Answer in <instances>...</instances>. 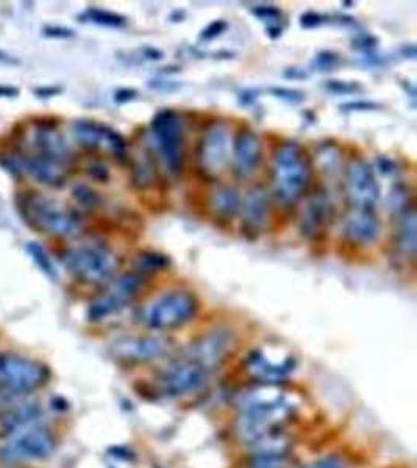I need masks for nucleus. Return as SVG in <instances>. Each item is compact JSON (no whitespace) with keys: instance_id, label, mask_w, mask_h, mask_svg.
<instances>
[{"instance_id":"13","label":"nucleus","mask_w":417,"mask_h":468,"mask_svg":"<svg viewBox=\"0 0 417 468\" xmlns=\"http://www.w3.org/2000/svg\"><path fill=\"white\" fill-rule=\"evenodd\" d=\"M5 168L14 175H27L31 180L48 187L65 186L71 170L60 162L35 155L31 152H21L8 158Z\"/></svg>"},{"instance_id":"27","label":"nucleus","mask_w":417,"mask_h":468,"mask_svg":"<svg viewBox=\"0 0 417 468\" xmlns=\"http://www.w3.org/2000/svg\"><path fill=\"white\" fill-rule=\"evenodd\" d=\"M317 164L326 175L339 174L343 170V156L339 153L338 147L333 144L321 145L317 152Z\"/></svg>"},{"instance_id":"42","label":"nucleus","mask_w":417,"mask_h":468,"mask_svg":"<svg viewBox=\"0 0 417 468\" xmlns=\"http://www.w3.org/2000/svg\"><path fill=\"white\" fill-rule=\"evenodd\" d=\"M378 107H380V105H377V103L353 102L341 105V109H343V111H369V109H377Z\"/></svg>"},{"instance_id":"4","label":"nucleus","mask_w":417,"mask_h":468,"mask_svg":"<svg viewBox=\"0 0 417 468\" xmlns=\"http://www.w3.org/2000/svg\"><path fill=\"white\" fill-rule=\"evenodd\" d=\"M151 143L158 161L172 177L183 172L187 158L185 122L176 109H161L151 122Z\"/></svg>"},{"instance_id":"33","label":"nucleus","mask_w":417,"mask_h":468,"mask_svg":"<svg viewBox=\"0 0 417 468\" xmlns=\"http://www.w3.org/2000/svg\"><path fill=\"white\" fill-rule=\"evenodd\" d=\"M339 63H341L339 55L326 50V52L316 55L315 61H313V69L319 71V73H328V71H333L334 67H338Z\"/></svg>"},{"instance_id":"26","label":"nucleus","mask_w":417,"mask_h":468,"mask_svg":"<svg viewBox=\"0 0 417 468\" xmlns=\"http://www.w3.org/2000/svg\"><path fill=\"white\" fill-rule=\"evenodd\" d=\"M80 18L85 22H91V24L99 25V27H107V29H122V27L127 25V19L121 14L102 10V8H96V6L85 10V13Z\"/></svg>"},{"instance_id":"41","label":"nucleus","mask_w":417,"mask_h":468,"mask_svg":"<svg viewBox=\"0 0 417 468\" xmlns=\"http://www.w3.org/2000/svg\"><path fill=\"white\" fill-rule=\"evenodd\" d=\"M377 164H378V169H380L381 174L395 175L399 172V168H397L395 161L389 160V158H378V160H377Z\"/></svg>"},{"instance_id":"9","label":"nucleus","mask_w":417,"mask_h":468,"mask_svg":"<svg viewBox=\"0 0 417 468\" xmlns=\"http://www.w3.org/2000/svg\"><path fill=\"white\" fill-rule=\"evenodd\" d=\"M343 187L351 210H375L380 198V185L374 168L361 156H353L345 164Z\"/></svg>"},{"instance_id":"18","label":"nucleus","mask_w":417,"mask_h":468,"mask_svg":"<svg viewBox=\"0 0 417 468\" xmlns=\"http://www.w3.org/2000/svg\"><path fill=\"white\" fill-rule=\"evenodd\" d=\"M235 345V334L230 330H213L194 341L187 350V358L204 367L206 372H212L230 353Z\"/></svg>"},{"instance_id":"20","label":"nucleus","mask_w":417,"mask_h":468,"mask_svg":"<svg viewBox=\"0 0 417 468\" xmlns=\"http://www.w3.org/2000/svg\"><path fill=\"white\" fill-rule=\"evenodd\" d=\"M31 153L73 168L74 153L66 138L52 122H37L31 130Z\"/></svg>"},{"instance_id":"38","label":"nucleus","mask_w":417,"mask_h":468,"mask_svg":"<svg viewBox=\"0 0 417 468\" xmlns=\"http://www.w3.org/2000/svg\"><path fill=\"white\" fill-rule=\"evenodd\" d=\"M305 468H347V464L341 457L328 456L322 457L319 461H315Z\"/></svg>"},{"instance_id":"45","label":"nucleus","mask_w":417,"mask_h":468,"mask_svg":"<svg viewBox=\"0 0 417 468\" xmlns=\"http://www.w3.org/2000/svg\"><path fill=\"white\" fill-rule=\"evenodd\" d=\"M18 88H13V86H0V99H2V97L18 96Z\"/></svg>"},{"instance_id":"10","label":"nucleus","mask_w":417,"mask_h":468,"mask_svg":"<svg viewBox=\"0 0 417 468\" xmlns=\"http://www.w3.org/2000/svg\"><path fill=\"white\" fill-rule=\"evenodd\" d=\"M54 450V436L46 428L30 423L12 432L0 455L10 463H30L48 459Z\"/></svg>"},{"instance_id":"14","label":"nucleus","mask_w":417,"mask_h":468,"mask_svg":"<svg viewBox=\"0 0 417 468\" xmlns=\"http://www.w3.org/2000/svg\"><path fill=\"white\" fill-rule=\"evenodd\" d=\"M265 156V147L260 134L252 128H239L231 138V172L238 180H248L260 169Z\"/></svg>"},{"instance_id":"5","label":"nucleus","mask_w":417,"mask_h":468,"mask_svg":"<svg viewBox=\"0 0 417 468\" xmlns=\"http://www.w3.org/2000/svg\"><path fill=\"white\" fill-rule=\"evenodd\" d=\"M197 297L183 289L155 297L141 312V322L153 331H172L189 324L199 312Z\"/></svg>"},{"instance_id":"30","label":"nucleus","mask_w":417,"mask_h":468,"mask_svg":"<svg viewBox=\"0 0 417 468\" xmlns=\"http://www.w3.org/2000/svg\"><path fill=\"white\" fill-rule=\"evenodd\" d=\"M291 459L286 453H255L248 468H290Z\"/></svg>"},{"instance_id":"44","label":"nucleus","mask_w":417,"mask_h":468,"mask_svg":"<svg viewBox=\"0 0 417 468\" xmlns=\"http://www.w3.org/2000/svg\"><path fill=\"white\" fill-rule=\"evenodd\" d=\"M35 92H37V96L39 97H52L56 96L58 92H61V88H58V86H50V88H38V90H35Z\"/></svg>"},{"instance_id":"15","label":"nucleus","mask_w":417,"mask_h":468,"mask_svg":"<svg viewBox=\"0 0 417 468\" xmlns=\"http://www.w3.org/2000/svg\"><path fill=\"white\" fill-rule=\"evenodd\" d=\"M299 216V231L305 239L319 240L324 238L334 217V204L326 189L308 191Z\"/></svg>"},{"instance_id":"8","label":"nucleus","mask_w":417,"mask_h":468,"mask_svg":"<svg viewBox=\"0 0 417 468\" xmlns=\"http://www.w3.org/2000/svg\"><path fill=\"white\" fill-rule=\"evenodd\" d=\"M48 379V367L19 354H0V392L24 395L43 387Z\"/></svg>"},{"instance_id":"31","label":"nucleus","mask_w":417,"mask_h":468,"mask_svg":"<svg viewBox=\"0 0 417 468\" xmlns=\"http://www.w3.org/2000/svg\"><path fill=\"white\" fill-rule=\"evenodd\" d=\"M132 178H134L135 186L139 189L152 186L155 181V169L152 166L149 158H141L132 164Z\"/></svg>"},{"instance_id":"2","label":"nucleus","mask_w":417,"mask_h":468,"mask_svg":"<svg viewBox=\"0 0 417 468\" xmlns=\"http://www.w3.org/2000/svg\"><path fill=\"white\" fill-rule=\"evenodd\" d=\"M24 222L38 231L56 239H71L82 231V217L77 211L55 198L37 191H25L16 198Z\"/></svg>"},{"instance_id":"12","label":"nucleus","mask_w":417,"mask_h":468,"mask_svg":"<svg viewBox=\"0 0 417 468\" xmlns=\"http://www.w3.org/2000/svg\"><path fill=\"white\" fill-rule=\"evenodd\" d=\"M71 134L75 143L86 151L109 153L116 160L127 158V141L121 133L105 124L91 119L74 120Z\"/></svg>"},{"instance_id":"25","label":"nucleus","mask_w":417,"mask_h":468,"mask_svg":"<svg viewBox=\"0 0 417 468\" xmlns=\"http://www.w3.org/2000/svg\"><path fill=\"white\" fill-rule=\"evenodd\" d=\"M387 208L391 216L399 219L404 216L408 211H412L413 206V194L412 189L408 187V185L404 183H395L391 191L387 194Z\"/></svg>"},{"instance_id":"43","label":"nucleus","mask_w":417,"mask_h":468,"mask_svg":"<svg viewBox=\"0 0 417 468\" xmlns=\"http://www.w3.org/2000/svg\"><path fill=\"white\" fill-rule=\"evenodd\" d=\"M138 96V92L135 90H130V88H122V90H117L115 92V102L116 103H127L132 102L134 99H136Z\"/></svg>"},{"instance_id":"40","label":"nucleus","mask_w":417,"mask_h":468,"mask_svg":"<svg viewBox=\"0 0 417 468\" xmlns=\"http://www.w3.org/2000/svg\"><path fill=\"white\" fill-rule=\"evenodd\" d=\"M324 22V16L317 14V13L308 12L300 16V25L303 29H316Z\"/></svg>"},{"instance_id":"29","label":"nucleus","mask_w":417,"mask_h":468,"mask_svg":"<svg viewBox=\"0 0 417 468\" xmlns=\"http://www.w3.org/2000/svg\"><path fill=\"white\" fill-rule=\"evenodd\" d=\"M252 13L260 21L269 22V25H267V35L269 37L273 38V39L282 37V33H283V27L280 24L282 22V12L278 8L273 5L255 6Z\"/></svg>"},{"instance_id":"1","label":"nucleus","mask_w":417,"mask_h":468,"mask_svg":"<svg viewBox=\"0 0 417 468\" xmlns=\"http://www.w3.org/2000/svg\"><path fill=\"white\" fill-rule=\"evenodd\" d=\"M313 162L303 145L284 141L277 145L271 162V197L283 208L299 204L308 194Z\"/></svg>"},{"instance_id":"39","label":"nucleus","mask_w":417,"mask_h":468,"mask_svg":"<svg viewBox=\"0 0 417 468\" xmlns=\"http://www.w3.org/2000/svg\"><path fill=\"white\" fill-rule=\"evenodd\" d=\"M44 35L48 38H56V39H66V38H73L75 33L71 29H66V27H56V25H52V27H46L44 29Z\"/></svg>"},{"instance_id":"19","label":"nucleus","mask_w":417,"mask_h":468,"mask_svg":"<svg viewBox=\"0 0 417 468\" xmlns=\"http://www.w3.org/2000/svg\"><path fill=\"white\" fill-rule=\"evenodd\" d=\"M169 349L164 337L157 334H138L117 339L111 345V353L116 360L128 364H144L161 358Z\"/></svg>"},{"instance_id":"32","label":"nucleus","mask_w":417,"mask_h":468,"mask_svg":"<svg viewBox=\"0 0 417 468\" xmlns=\"http://www.w3.org/2000/svg\"><path fill=\"white\" fill-rule=\"evenodd\" d=\"M73 197L77 204L85 210H96L102 204V198L88 185H77L73 189Z\"/></svg>"},{"instance_id":"36","label":"nucleus","mask_w":417,"mask_h":468,"mask_svg":"<svg viewBox=\"0 0 417 468\" xmlns=\"http://www.w3.org/2000/svg\"><path fill=\"white\" fill-rule=\"evenodd\" d=\"M86 172L90 174L92 180L99 181V183H109V170L103 162H91V164L86 168Z\"/></svg>"},{"instance_id":"22","label":"nucleus","mask_w":417,"mask_h":468,"mask_svg":"<svg viewBox=\"0 0 417 468\" xmlns=\"http://www.w3.org/2000/svg\"><path fill=\"white\" fill-rule=\"evenodd\" d=\"M242 197L239 191L230 185H216L213 187L206 206L212 212V216L222 223H231L239 216Z\"/></svg>"},{"instance_id":"21","label":"nucleus","mask_w":417,"mask_h":468,"mask_svg":"<svg viewBox=\"0 0 417 468\" xmlns=\"http://www.w3.org/2000/svg\"><path fill=\"white\" fill-rule=\"evenodd\" d=\"M381 234V222L375 210H351L343 223V236L353 247H369Z\"/></svg>"},{"instance_id":"35","label":"nucleus","mask_w":417,"mask_h":468,"mask_svg":"<svg viewBox=\"0 0 417 468\" xmlns=\"http://www.w3.org/2000/svg\"><path fill=\"white\" fill-rule=\"evenodd\" d=\"M326 90L334 92V94H353V92L361 90V86L358 83H351V82L328 80L326 83Z\"/></svg>"},{"instance_id":"34","label":"nucleus","mask_w":417,"mask_h":468,"mask_svg":"<svg viewBox=\"0 0 417 468\" xmlns=\"http://www.w3.org/2000/svg\"><path fill=\"white\" fill-rule=\"evenodd\" d=\"M271 94L283 102L299 105L305 100V94L300 91L290 90V88H271Z\"/></svg>"},{"instance_id":"37","label":"nucleus","mask_w":417,"mask_h":468,"mask_svg":"<svg viewBox=\"0 0 417 468\" xmlns=\"http://www.w3.org/2000/svg\"><path fill=\"white\" fill-rule=\"evenodd\" d=\"M227 22L225 21H214L212 24L208 25L204 31L200 33V39H205V41H212L214 38L221 37L225 30H227Z\"/></svg>"},{"instance_id":"24","label":"nucleus","mask_w":417,"mask_h":468,"mask_svg":"<svg viewBox=\"0 0 417 468\" xmlns=\"http://www.w3.org/2000/svg\"><path fill=\"white\" fill-rule=\"evenodd\" d=\"M169 267V256L164 255V253L155 252V250L139 252L134 263V271L138 272L139 275L145 276V278L157 275L160 272L168 271Z\"/></svg>"},{"instance_id":"7","label":"nucleus","mask_w":417,"mask_h":468,"mask_svg":"<svg viewBox=\"0 0 417 468\" xmlns=\"http://www.w3.org/2000/svg\"><path fill=\"white\" fill-rule=\"evenodd\" d=\"M145 280V276L135 271L115 276L109 284H105L103 292L90 303L86 312L88 318L91 322H102L126 309L144 288Z\"/></svg>"},{"instance_id":"3","label":"nucleus","mask_w":417,"mask_h":468,"mask_svg":"<svg viewBox=\"0 0 417 468\" xmlns=\"http://www.w3.org/2000/svg\"><path fill=\"white\" fill-rule=\"evenodd\" d=\"M61 264L74 280L88 286L109 284L119 269V256L102 242H83L61 253Z\"/></svg>"},{"instance_id":"17","label":"nucleus","mask_w":417,"mask_h":468,"mask_svg":"<svg viewBox=\"0 0 417 468\" xmlns=\"http://www.w3.org/2000/svg\"><path fill=\"white\" fill-rule=\"evenodd\" d=\"M246 370L261 385H278L296 370L297 360L292 354H271L266 350H254L246 358Z\"/></svg>"},{"instance_id":"28","label":"nucleus","mask_w":417,"mask_h":468,"mask_svg":"<svg viewBox=\"0 0 417 468\" xmlns=\"http://www.w3.org/2000/svg\"><path fill=\"white\" fill-rule=\"evenodd\" d=\"M25 250H27L31 261L35 263L39 271L43 272L44 275H48L52 280H56L58 273H56V269H55L54 261L48 256V250L41 244L29 242L27 247H25Z\"/></svg>"},{"instance_id":"16","label":"nucleus","mask_w":417,"mask_h":468,"mask_svg":"<svg viewBox=\"0 0 417 468\" xmlns=\"http://www.w3.org/2000/svg\"><path fill=\"white\" fill-rule=\"evenodd\" d=\"M273 197L265 186H254L248 189L242 197L241 210V234L248 240H255L265 233L267 223L271 221V206Z\"/></svg>"},{"instance_id":"6","label":"nucleus","mask_w":417,"mask_h":468,"mask_svg":"<svg viewBox=\"0 0 417 468\" xmlns=\"http://www.w3.org/2000/svg\"><path fill=\"white\" fill-rule=\"evenodd\" d=\"M231 134L222 120H214L202 130L195 143V169L205 180L216 181L230 161Z\"/></svg>"},{"instance_id":"11","label":"nucleus","mask_w":417,"mask_h":468,"mask_svg":"<svg viewBox=\"0 0 417 468\" xmlns=\"http://www.w3.org/2000/svg\"><path fill=\"white\" fill-rule=\"evenodd\" d=\"M208 373L210 372H206L197 362L182 356L169 362L158 373L155 387L160 395L168 398L189 395L205 386Z\"/></svg>"},{"instance_id":"23","label":"nucleus","mask_w":417,"mask_h":468,"mask_svg":"<svg viewBox=\"0 0 417 468\" xmlns=\"http://www.w3.org/2000/svg\"><path fill=\"white\" fill-rule=\"evenodd\" d=\"M397 222L399 223H397V230L394 236L395 252L399 253V256L402 258L414 261L417 247L416 210L413 208L412 211H408L404 216L397 219Z\"/></svg>"}]
</instances>
